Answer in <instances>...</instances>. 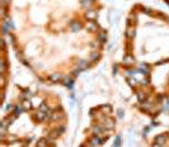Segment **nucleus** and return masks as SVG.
I'll return each mask as SVG.
<instances>
[{
	"label": "nucleus",
	"instance_id": "f257e3e1",
	"mask_svg": "<svg viewBox=\"0 0 169 147\" xmlns=\"http://www.w3.org/2000/svg\"><path fill=\"white\" fill-rule=\"evenodd\" d=\"M155 141H156V143L163 145L164 142H165V137H164V136H158V137L155 138Z\"/></svg>",
	"mask_w": 169,
	"mask_h": 147
},
{
	"label": "nucleus",
	"instance_id": "f03ea898",
	"mask_svg": "<svg viewBox=\"0 0 169 147\" xmlns=\"http://www.w3.org/2000/svg\"><path fill=\"white\" fill-rule=\"evenodd\" d=\"M90 142H92V145H93V146H99V145L102 143V141L99 140V138H97V137H94V138H93V140H92Z\"/></svg>",
	"mask_w": 169,
	"mask_h": 147
},
{
	"label": "nucleus",
	"instance_id": "20e7f679",
	"mask_svg": "<svg viewBox=\"0 0 169 147\" xmlns=\"http://www.w3.org/2000/svg\"><path fill=\"white\" fill-rule=\"evenodd\" d=\"M151 147H162V145H159V143H155V145H153Z\"/></svg>",
	"mask_w": 169,
	"mask_h": 147
},
{
	"label": "nucleus",
	"instance_id": "7ed1b4c3",
	"mask_svg": "<svg viewBox=\"0 0 169 147\" xmlns=\"http://www.w3.org/2000/svg\"><path fill=\"white\" fill-rule=\"evenodd\" d=\"M113 147H121V138L120 137L116 138V142H114V146Z\"/></svg>",
	"mask_w": 169,
	"mask_h": 147
}]
</instances>
